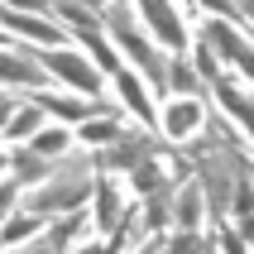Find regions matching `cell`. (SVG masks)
<instances>
[{"mask_svg": "<svg viewBox=\"0 0 254 254\" xmlns=\"http://www.w3.org/2000/svg\"><path fill=\"white\" fill-rule=\"evenodd\" d=\"M206 254H216V250H206Z\"/></svg>", "mask_w": 254, "mask_h": 254, "instance_id": "31", "label": "cell"}, {"mask_svg": "<svg viewBox=\"0 0 254 254\" xmlns=\"http://www.w3.org/2000/svg\"><path fill=\"white\" fill-rule=\"evenodd\" d=\"M111 82H115V91H120V101H125V111H134V115L144 120V125H158V120H154V106L144 101V86H139V77H129V72L120 67V72L111 77Z\"/></svg>", "mask_w": 254, "mask_h": 254, "instance_id": "9", "label": "cell"}, {"mask_svg": "<svg viewBox=\"0 0 254 254\" xmlns=\"http://www.w3.org/2000/svg\"><path fill=\"white\" fill-rule=\"evenodd\" d=\"M5 5H19V10H48V0H5Z\"/></svg>", "mask_w": 254, "mask_h": 254, "instance_id": "26", "label": "cell"}, {"mask_svg": "<svg viewBox=\"0 0 254 254\" xmlns=\"http://www.w3.org/2000/svg\"><path fill=\"white\" fill-rule=\"evenodd\" d=\"M201 120H206V106H201V101H173L168 111H163V129H168V139H187Z\"/></svg>", "mask_w": 254, "mask_h": 254, "instance_id": "8", "label": "cell"}, {"mask_svg": "<svg viewBox=\"0 0 254 254\" xmlns=\"http://www.w3.org/2000/svg\"><path fill=\"white\" fill-rule=\"evenodd\" d=\"M96 187V178H91V154H63V168H58L53 183L34 187L24 197V216H63V211H77L82 206V197Z\"/></svg>", "mask_w": 254, "mask_h": 254, "instance_id": "1", "label": "cell"}, {"mask_svg": "<svg viewBox=\"0 0 254 254\" xmlns=\"http://www.w3.org/2000/svg\"><path fill=\"white\" fill-rule=\"evenodd\" d=\"M39 129H43V111L34 106V101H29L24 111H14L10 120H5V134H10V139H34Z\"/></svg>", "mask_w": 254, "mask_h": 254, "instance_id": "13", "label": "cell"}, {"mask_svg": "<svg viewBox=\"0 0 254 254\" xmlns=\"http://www.w3.org/2000/svg\"><path fill=\"white\" fill-rule=\"evenodd\" d=\"M5 24H10L14 34H24V39L43 43V48L63 43V29H58V24H43V19H34V14H5Z\"/></svg>", "mask_w": 254, "mask_h": 254, "instance_id": "10", "label": "cell"}, {"mask_svg": "<svg viewBox=\"0 0 254 254\" xmlns=\"http://www.w3.org/2000/svg\"><path fill=\"white\" fill-rule=\"evenodd\" d=\"M168 86H173V91H178L183 101H192V96H197V91H201V82H197V72H192V63H183V58H178V63L168 67Z\"/></svg>", "mask_w": 254, "mask_h": 254, "instance_id": "17", "label": "cell"}, {"mask_svg": "<svg viewBox=\"0 0 254 254\" xmlns=\"http://www.w3.org/2000/svg\"><path fill=\"white\" fill-rule=\"evenodd\" d=\"M29 149H34V154L39 158H63L67 154V134H63V129H39V134H34V139H29Z\"/></svg>", "mask_w": 254, "mask_h": 254, "instance_id": "16", "label": "cell"}, {"mask_svg": "<svg viewBox=\"0 0 254 254\" xmlns=\"http://www.w3.org/2000/svg\"><path fill=\"white\" fill-rule=\"evenodd\" d=\"M0 173H5V154H0Z\"/></svg>", "mask_w": 254, "mask_h": 254, "instance_id": "30", "label": "cell"}, {"mask_svg": "<svg viewBox=\"0 0 254 254\" xmlns=\"http://www.w3.org/2000/svg\"><path fill=\"white\" fill-rule=\"evenodd\" d=\"M39 230V216H10L5 221V235H0V245H14V240H29Z\"/></svg>", "mask_w": 254, "mask_h": 254, "instance_id": "20", "label": "cell"}, {"mask_svg": "<svg viewBox=\"0 0 254 254\" xmlns=\"http://www.w3.org/2000/svg\"><path fill=\"white\" fill-rule=\"evenodd\" d=\"M192 72H201V77H221V67H216V53H211V43H201V39H197V58H192Z\"/></svg>", "mask_w": 254, "mask_h": 254, "instance_id": "22", "label": "cell"}, {"mask_svg": "<svg viewBox=\"0 0 254 254\" xmlns=\"http://www.w3.org/2000/svg\"><path fill=\"white\" fill-rule=\"evenodd\" d=\"M19 254H53V245H48V240H39V245H29V250H19Z\"/></svg>", "mask_w": 254, "mask_h": 254, "instance_id": "28", "label": "cell"}, {"mask_svg": "<svg viewBox=\"0 0 254 254\" xmlns=\"http://www.w3.org/2000/svg\"><path fill=\"white\" fill-rule=\"evenodd\" d=\"M201 211H206V192H201L197 183H183V192L168 201V216L178 230H197L201 226Z\"/></svg>", "mask_w": 254, "mask_h": 254, "instance_id": "6", "label": "cell"}, {"mask_svg": "<svg viewBox=\"0 0 254 254\" xmlns=\"http://www.w3.org/2000/svg\"><path fill=\"white\" fill-rule=\"evenodd\" d=\"M144 5V19H149V29H154L158 43H168L173 53H183L187 48V29H183V14L173 10L168 0H139Z\"/></svg>", "mask_w": 254, "mask_h": 254, "instance_id": "3", "label": "cell"}, {"mask_svg": "<svg viewBox=\"0 0 254 254\" xmlns=\"http://www.w3.org/2000/svg\"><path fill=\"white\" fill-rule=\"evenodd\" d=\"M77 254H106V250H101V245H82Z\"/></svg>", "mask_w": 254, "mask_h": 254, "instance_id": "29", "label": "cell"}, {"mask_svg": "<svg viewBox=\"0 0 254 254\" xmlns=\"http://www.w3.org/2000/svg\"><path fill=\"white\" fill-rule=\"evenodd\" d=\"M91 192H96V211H91V216H96V226H101V230H115V226H120V216L129 211L125 197H120V187H115L111 178H96Z\"/></svg>", "mask_w": 254, "mask_h": 254, "instance_id": "7", "label": "cell"}, {"mask_svg": "<svg viewBox=\"0 0 254 254\" xmlns=\"http://www.w3.org/2000/svg\"><path fill=\"white\" fill-rule=\"evenodd\" d=\"M129 183H134V192H144V197H149V192H163V168H158L154 158H139V163H134V168H129Z\"/></svg>", "mask_w": 254, "mask_h": 254, "instance_id": "15", "label": "cell"}, {"mask_svg": "<svg viewBox=\"0 0 254 254\" xmlns=\"http://www.w3.org/2000/svg\"><path fill=\"white\" fill-rule=\"evenodd\" d=\"M221 250H226V254H245V240H240V235H221Z\"/></svg>", "mask_w": 254, "mask_h": 254, "instance_id": "24", "label": "cell"}, {"mask_svg": "<svg viewBox=\"0 0 254 254\" xmlns=\"http://www.w3.org/2000/svg\"><path fill=\"white\" fill-rule=\"evenodd\" d=\"M48 72L39 67V63H29V58L19 53H0V82H24V86H39Z\"/></svg>", "mask_w": 254, "mask_h": 254, "instance_id": "11", "label": "cell"}, {"mask_svg": "<svg viewBox=\"0 0 254 254\" xmlns=\"http://www.w3.org/2000/svg\"><path fill=\"white\" fill-rule=\"evenodd\" d=\"M5 163L14 168V183H19V187H24V183H43V178L53 173V168H48V158H39L34 149H19V154L5 158Z\"/></svg>", "mask_w": 254, "mask_h": 254, "instance_id": "12", "label": "cell"}, {"mask_svg": "<svg viewBox=\"0 0 254 254\" xmlns=\"http://www.w3.org/2000/svg\"><path fill=\"white\" fill-rule=\"evenodd\" d=\"M221 106L230 111V120H235V125H245V129H250V101H245L230 82H221Z\"/></svg>", "mask_w": 254, "mask_h": 254, "instance_id": "19", "label": "cell"}, {"mask_svg": "<svg viewBox=\"0 0 254 254\" xmlns=\"http://www.w3.org/2000/svg\"><path fill=\"white\" fill-rule=\"evenodd\" d=\"M43 72H53V77H63V82H72L77 91H86V96H96L101 91V72L86 63L82 53H43Z\"/></svg>", "mask_w": 254, "mask_h": 254, "instance_id": "2", "label": "cell"}, {"mask_svg": "<svg viewBox=\"0 0 254 254\" xmlns=\"http://www.w3.org/2000/svg\"><path fill=\"white\" fill-rule=\"evenodd\" d=\"M201 43H216V48L226 53V63H235V67L250 77V43L235 34V24H226V19H211V24L201 29Z\"/></svg>", "mask_w": 254, "mask_h": 254, "instance_id": "5", "label": "cell"}, {"mask_svg": "<svg viewBox=\"0 0 254 254\" xmlns=\"http://www.w3.org/2000/svg\"><path fill=\"white\" fill-rule=\"evenodd\" d=\"M139 158H154V139L134 129V134H115V139H111V154L101 158V168H106V173H115V168H134Z\"/></svg>", "mask_w": 254, "mask_h": 254, "instance_id": "4", "label": "cell"}, {"mask_svg": "<svg viewBox=\"0 0 254 254\" xmlns=\"http://www.w3.org/2000/svg\"><path fill=\"white\" fill-rule=\"evenodd\" d=\"M14 201H19V183L10 178V183H0V221L14 211Z\"/></svg>", "mask_w": 254, "mask_h": 254, "instance_id": "23", "label": "cell"}, {"mask_svg": "<svg viewBox=\"0 0 254 254\" xmlns=\"http://www.w3.org/2000/svg\"><path fill=\"white\" fill-rule=\"evenodd\" d=\"M206 250H211V240H201L197 230H178L168 245V254H206Z\"/></svg>", "mask_w": 254, "mask_h": 254, "instance_id": "21", "label": "cell"}, {"mask_svg": "<svg viewBox=\"0 0 254 254\" xmlns=\"http://www.w3.org/2000/svg\"><path fill=\"white\" fill-rule=\"evenodd\" d=\"M115 134H120V129H115V115H91V120H82V134H77V139H82L86 149H106Z\"/></svg>", "mask_w": 254, "mask_h": 254, "instance_id": "14", "label": "cell"}, {"mask_svg": "<svg viewBox=\"0 0 254 254\" xmlns=\"http://www.w3.org/2000/svg\"><path fill=\"white\" fill-rule=\"evenodd\" d=\"M168 201H173V187L149 192V201H144V226H149V230H163V226H168Z\"/></svg>", "mask_w": 254, "mask_h": 254, "instance_id": "18", "label": "cell"}, {"mask_svg": "<svg viewBox=\"0 0 254 254\" xmlns=\"http://www.w3.org/2000/svg\"><path fill=\"white\" fill-rule=\"evenodd\" d=\"M10 115H14V96H10V91H0V125H5Z\"/></svg>", "mask_w": 254, "mask_h": 254, "instance_id": "25", "label": "cell"}, {"mask_svg": "<svg viewBox=\"0 0 254 254\" xmlns=\"http://www.w3.org/2000/svg\"><path fill=\"white\" fill-rule=\"evenodd\" d=\"M201 5H211L216 14H235V5H230V0H201Z\"/></svg>", "mask_w": 254, "mask_h": 254, "instance_id": "27", "label": "cell"}]
</instances>
